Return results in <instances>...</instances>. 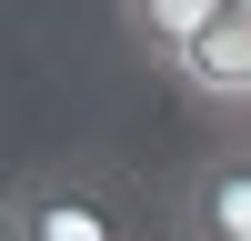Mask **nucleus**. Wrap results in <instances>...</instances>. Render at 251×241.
Here are the masks:
<instances>
[{"label":"nucleus","instance_id":"39448f33","mask_svg":"<svg viewBox=\"0 0 251 241\" xmlns=\"http://www.w3.org/2000/svg\"><path fill=\"white\" fill-rule=\"evenodd\" d=\"M0 241H30V231H20V201H10V181H0Z\"/></svg>","mask_w":251,"mask_h":241},{"label":"nucleus","instance_id":"f257e3e1","mask_svg":"<svg viewBox=\"0 0 251 241\" xmlns=\"http://www.w3.org/2000/svg\"><path fill=\"white\" fill-rule=\"evenodd\" d=\"M20 231L30 241H151V211L121 171L100 161H40V171H10Z\"/></svg>","mask_w":251,"mask_h":241},{"label":"nucleus","instance_id":"423d86ee","mask_svg":"<svg viewBox=\"0 0 251 241\" xmlns=\"http://www.w3.org/2000/svg\"><path fill=\"white\" fill-rule=\"evenodd\" d=\"M241 10H251V0H241Z\"/></svg>","mask_w":251,"mask_h":241},{"label":"nucleus","instance_id":"f03ea898","mask_svg":"<svg viewBox=\"0 0 251 241\" xmlns=\"http://www.w3.org/2000/svg\"><path fill=\"white\" fill-rule=\"evenodd\" d=\"M171 231L181 241H251V151H211L201 171H181Z\"/></svg>","mask_w":251,"mask_h":241},{"label":"nucleus","instance_id":"20e7f679","mask_svg":"<svg viewBox=\"0 0 251 241\" xmlns=\"http://www.w3.org/2000/svg\"><path fill=\"white\" fill-rule=\"evenodd\" d=\"M111 10H121V30H131V50H141V60L181 71V60L201 50V30H211L231 0H111Z\"/></svg>","mask_w":251,"mask_h":241},{"label":"nucleus","instance_id":"7ed1b4c3","mask_svg":"<svg viewBox=\"0 0 251 241\" xmlns=\"http://www.w3.org/2000/svg\"><path fill=\"white\" fill-rule=\"evenodd\" d=\"M171 91H191L201 111H241V100H251V10H241V0L201 30V50L171 71Z\"/></svg>","mask_w":251,"mask_h":241}]
</instances>
